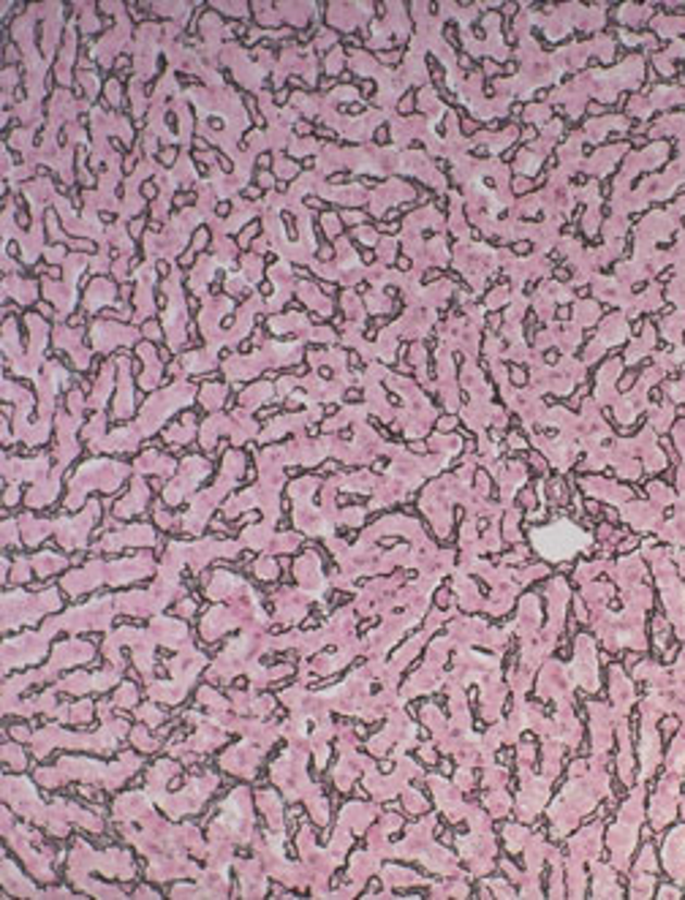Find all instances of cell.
Returning <instances> with one entry per match:
<instances>
[{
	"instance_id": "1",
	"label": "cell",
	"mask_w": 685,
	"mask_h": 900,
	"mask_svg": "<svg viewBox=\"0 0 685 900\" xmlns=\"http://www.w3.org/2000/svg\"><path fill=\"white\" fill-rule=\"evenodd\" d=\"M533 541H536L541 555L552 558V561H560V558H571L574 552H580L582 547L590 545V536L569 523H555V525H549V528L536 530V534H533Z\"/></svg>"
}]
</instances>
